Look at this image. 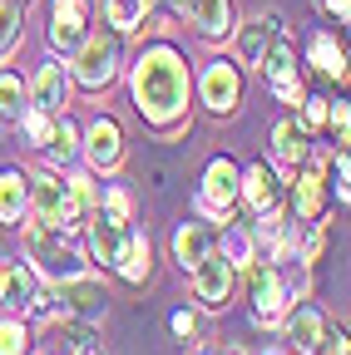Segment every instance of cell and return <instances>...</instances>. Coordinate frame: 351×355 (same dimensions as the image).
I'll return each instance as SVG.
<instances>
[{
	"label": "cell",
	"instance_id": "cell-1",
	"mask_svg": "<svg viewBox=\"0 0 351 355\" xmlns=\"http://www.w3.org/2000/svg\"><path fill=\"white\" fill-rule=\"evenodd\" d=\"M134 109L154 128H173L183 119V109H188V64L173 55L168 44L144 50V60L134 64Z\"/></svg>",
	"mask_w": 351,
	"mask_h": 355
},
{
	"label": "cell",
	"instance_id": "cell-2",
	"mask_svg": "<svg viewBox=\"0 0 351 355\" xmlns=\"http://www.w3.org/2000/svg\"><path fill=\"white\" fill-rule=\"evenodd\" d=\"M30 207L40 222H50V227H74V217L84 207L74 178H55V173H40L35 188H30Z\"/></svg>",
	"mask_w": 351,
	"mask_h": 355
},
{
	"label": "cell",
	"instance_id": "cell-3",
	"mask_svg": "<svg viewBox=\"0 0 351 355\" xmlns=\"http://www.w3.org/2000/svg\"><path fill=\"white\" fill-rule=\"evenodd\" d=\"M25 252L35 257V266L45 277L65 282V277H79V252L65 242V227H50V222H35L25 232Z\"/></svg>",
	"mask_w": 351,
	"mask_h": 355
},
{
	"label": "cell",
	"instance_id": "cell-4",
	"mask_svg": "<svg viewBox=\"0 0 351 355\" xmlns=\"http://www.w3.org/2000/svg\"><path fill=\"white\" fill-rule=\"evenodd\" d=\"M119 74V40L114 35H84L74 50V79L84 89H104Z\"/></svg>",
	"mask_w": 351,
	"mask_h": 355
},
{
	"label": "cell",
	"instance_id": "cell-5",
	"mask_svg": "<svg viewBox=\"0 0 351 355\" xmlns=\"http://www.w3.org/2000/svg\"><path fill=\"white\" fill-rule=\"evenodd\" d=\"M193 291H198V301H203L208 311L228 306V296H233V261H228L223 252H208V257L193 266Z\"/></svg>",
	"mask_w": 351,
	"mask_h": 355
},
{
	"label": "cell",
	"instance_id": "cell-6",
	"mask_svg": "<svg viewBox=\"0 0 351 355\" xmlns=\"http://www.w3.org/2000/svg\"><path fill=\"white\" fill-rule=\"evenodd\" d=\"M238 99H243L238 64H228V60H213V64L203 69V104H208L213 114H228V109H238Z\"/></svg>",
	"mask_w": 351,
	"mask_h": 355
},
{
	"label": "cell",
	"instance_id": "cell-7",
	"mask_svg": "<svg viewBox=\"0 0 351 355\" xmlns=\"http://www.w3.org/2000/svg\"><path fill=\"white\" fill-rule=\"evenodd\" d=\"M257 69H268V84L277 89V99L287 104H302V79H297V55H292V44L287 40H272V50L262 55Z\"/></svg>",
	"mask_w": 351,
	"mask_h": 355
},
{
	"label": "cell",
	"instance_id": "cell-8",
	"mask_svg": "<svg viewBox=\"0 0 351 355\" xmlns=\"http://www.w3.org/2000/svg\"><path fill=\"white\" fill-rule=\"evenodd\" d=\"M238 168L228 163V158H213L208 163V173H203V207L213 212V217H228V207L238 202Z\"/></svg>",
	"mask_w": 351,
	"mask_h": 355
},
{
	"label": "cell",
	"instance_id": "cell-9",
	"mask_svg": "<svg viewBox=\"0 0 351 355\" xmlns=\"http://www.w3.org/2000/svg\"><path fill=\"white\" fill-rule=\"evenodd\" d=\"M84 20H90V6H84V0H55L50 44H55V50H79V40H84Z\"/></svg>",
	"mask_w": 351,
	"mask_h": 355
},
{
	"label": "cell",
	"instance_id": "cell-10",
	"mask_svg": "<svg viewBox=\"0 0 351 355\" xmlns=\"http://www.w3.org/2000/svg\"><path fill=\"white\" fill-rule=\"evenodd\" d=\"M272 40H282V20H277V15L247 20V25L238 30V55H243V64H262V55L272 50Z\"/></svg>",
	"mask_w": 351,
	"mask_h": 355
},
{
	"label": "cell",
	"instance_id": "cell-11",
	"mask_svg": "<svg viewBox=\"0 0 351 355\" xmlns=\"http://www.w3.org/2000/svg\"><path fill=\"white\" fill-rule=\"evenodd\" d=\"M282 306H287L282 277L272 272V266H257V272H252V311H257V321H277Z\"/></svg>",
	"mask_w": 351,
	"mask_h": 355
},
{
	"label": "cell",
	"instance_id": "cell-12",
	"mask_svg": "<svg viewBox=\"0 0 351 355\" xmlns=\"http://www.w3.org/2000/svg\"><path fill=\"white\" fill-rule=\"evenodd\" d=\"M60 301H65V311H74V316H99L109 296H104V286L90 282V277H65V282H60Z\"/></svg>",
	"mask_w": 351,
	"mask_h": 355
},
{
	"label": "cell",
	"instance_id": "cell-13",
	"mask_svg": "<svg viewBox=\"0 0 351 355\" xmlns=\"http://www.w3.org/2000/svg\"><path fill=\"white\" fill-rule=\"evenodd\" d=\"M238 193H247V202H252V212H272L277 207V173L272 168H247L243 178H238Z\"/></svg>",
	"mask_w": 351,
	"mask_h": 355
},
{
	"label": "cell",
	"instance_id": "cell-14",
	"mask_svg": "<svg viewBox=\"0 0 351 355\" xmlns=\"http://www.w3.org/2000/svg\"><path fill=\"white\" fill-rule=\"evenodd\" d=\"M183 10L203 35H228L233 30V6L228 0H183Z\"/></svg>",
	"mask_w": 351,
	"mask_h": 355
},
{
	"label": "cell",
	"instance_id": "cell-15",
	"mask_svg": "<svg viewBox=\"0 0 351 355\" xmlns=\"http://www.w3.org/2000/svg\"><path fill=\"white\" fill-rule=\"evenodd\" d=\"M119 153H124L119 123H114V119H99V123L90 128V163H95V168H114Z\"/></svg>",
	"mask_w": 351,
	"mask_h": 355
},
{
	"label": "cell",
	"instance_id": "cell-16",
	"mask_svg": "<svg viewBox=\"0 0 351 355\" xmlns=\"http://www.w3.org/2000/svg\"><path fill=\"white\" fill-rule=\"evenodd\" d=\"M30 104L45 109V114H55V109L65 104V69H60V64H45V69L35 74V84H30Z\"/></svg>",
	"mask_w": 351,
	"mask_h": 355
},
{
	"label": "cell",
	"instance_id": "cell-17",
	"mask_svg": "<svg viewBox=\"0 0 351 355\" xmlns=\"http://www.w3.org/2000/svg\"><path fill=\"white\" fill-rule=\"evenodd\" d=\"M208 252H213L208 227H198V222H183V227H179V237H173V257H179V266H198Z\"/></svg>",
	"mask_w": 351,
	"mask_h": 355
},
{
	"label": "cell",
	"instance_id": "cell-18",
	"mask_svg": "<svg viewBox=\"0 0 351 355\" xmlns=\"http://www.w3.org/2000/svg\"><path fill=\"white\" fill-rule=\"evenodd\" d=\"M124 237H129V232H124V222H114V217H104V212H99V222L90 227V252H95V261H104V266H109V261L119 257Z\"/></svg>",
	"mask_w": 351,
	"mask_h": 355
},
{
	"label": "cell",
	"instance_id": "cell-19",
	"mask_svg": "<svg viewBox=\"0 0 351 355\" xmlns=\"http://www.w3.org/2000/svg\"><path fill=\"white\" fill-rule=\"evenodd\" d=\"M312 64L327 74V79H346V55H341V44H336V35H312Z\"/></svg>",
	"mask_w": 351,
	"mask_h": 355
},
{
	"label": "cell",
	"instance_id": "cell-20",
	"mask_svg": "<svg viewBox=\"0 0 351 355\" xmlns=\"http://www.w3.org/2000/svg\"><path fill=\"white\" fill-rule=\"evenodd\" d=\"M25 202H30L25 178L20 173H0V222H20L25 217Z\"/></svg>",
	"mask_w": 351,
	"mask_h": 355
},
{
	"label": "cell",
	"instance_id": "cell-21",
	"mask_svg": "<svg viewBox=\"0 0 351 355\" xmlns=\"http://www.w3.org/2000/svg\"><path fill=\"white\" fill-rule=\"evenodd\" d=\"M119 272L129 277V282H144L149 277V242L144 237H124V247H119Z\"/></svg>",
	"mask_w": 351,
	"mask_h": 355
},
{
	"label": "cell",
	"instance_id": "cell-22",
	"mask_svg": "<svg viewBox=\"0 0 351 355\" xmlns=\"http://www.w3.org/2000/svg\"><path fill=\"white\" fill-rule=\"evenodd\" d=\"M35 296V277L25 272L20 261H6V282H0V301L6 306H25Z\"/></svg>",
	"mask_w": 351,
	"mask_h": 355
},
{
	"label": "cell",
	"instance_id": "cell-23",
	"mask_svg": "<svg viewBox=\"0 0 351 355\" xmlns=\"http://www.w3.org/2000/svg\"><path fill=\"white\" fill-rule=\"evenodd\" d=\"M272 144H277V158H282V163H302V158H307V128H302L297 119H287V123H277Z\"/></svg>",
	"mask_w": 351,
	"mask_h": 355
},
{
	"label": "cell",
	"instance_id": "cell-24",
	"mask_svg": "<svg viewBox=\"0 0 351 355\" xmlns=\"http://www.w3.org/2000/svg\"><path fill=\"white\" fill-rule=\"evenodd\" d=\"M317 336H322V316H317V311H292V316H287V340L292 345H302V350H312L317 345Z\"/></svg>",
	"mask_w": 351,
	"mask_h": 355
},
{
	"label": "cell",
	"instance_id": "cell-25",
	"mask_svg": "<svg viewBox=\"0 0 351 355\" xmlns=\"http://www.w3.org/2000/svg\"><path fill=\"white\" fill-rule=\"evenodd\" d=\"M144 10H149V0H104V15L114 30H139Z\"/></svg>",
	"mask_w": 351,
	"mask_h": 355
},
{
	"label": "cell",
	"instance_id": "cell-26",
	"mask_svg": "<svg viewBox=\"0 0 351 355\" xmlns=\"http://www.w3.org/2000/svg\"><path fill=\"white\" fill-rule=\"evenodd\" d=\"M292 207H297V217H317V207H322V178H317V173H302V178H297Z\"/></svg>",
	"mask_w": 351,
	"mask_h": 355
},
{
	"label": "cell",
	"instance_id": "cell-27",
	"mask_svg": "<svg viewBox=\"0 0 351 355\" xmlns=\"http://www.w3.org/2000/svg\"><path fill=\"white\" fill-rule=\"evenodd\" d=\"M20 40V0H0V60L15 50Z\"/></svg>",
	"mask_w": 351,
	"mask_h": 355
},
{
	"label": "cell",
	"instance_id": "cell-28",
	"mask_svg": "<svg viewBox=\"0 0 351 355\" xmlns=\"http://www.w3.org/2000/svg\"><path fill=\"white\" fill-rule=\"evenodd\" d=\"M0 114H6V119L25 114V84L15 74H0Z\"/></svg>",
	"mask_w": 351,
	"mask_h": 355
},
{
	"label": "cell",
	"instance_id": "cell-29",
	"mask_svg": "<svg viewBox=\"0 0 351 355\" xmlns=\"http://www.w3.org/2000/svg\"><path fill=\"white\" fill-rule=\"evenodd\" d=\"M25 350H30L25 326L20 321H6V326H0V355H25Z\"/></svg>",
	"mask_w": 351,
	"mask_h": 355
},
{
	"label": "cell",
	"instance_id": "cell-30",
	"mask_svg": "<svg viewBox=\"0 0 351 355\" xmlns=\"http://www.w3.org/2000/svg\"><path fill=\"white\" fill-rule=\"evenodd\" d=\"M25 133H30L35 144H50V139H55V123H50V114H45V109L25 114Z\"/></svg>",
	"mask_w": 351,
	"mask_h": 355
},
{
	"label": "cell",
	"instance_id": "cell-31",
	"mask_svg": "<svg viewBox=\"0 0 351 355\" xmlns=\"http://www.w3.org/2000/svg\"><path fill=\"white\" fill-rule=\"evenodd\" d=\"M74 144H79V133H74V123H70V119H65V123H55V139H50L55 158H70V153H74Z\"/></svg>",
	"mask_w": 351,
	"mask_h": 355
},
{
	"label": "cell",
	"instance_id": "cell-32",
	"mask_svg": "<svg viewBox=\"0 0 351 355\" xmlns=\"http://www.w3.org/2000/svg\"><path fill=\"white\" fill-rule=\"evenodd\" d=\"M312 350H317V355H346V336L322 326V336H317V345H312Z\"/></svg>",
	"mask_w": 351,
	"mask_h": 355
},
{
	"label": "cell",
	"instance_id": "cell-33",
	"mask_svg": "<svg viewBox=\"0 0 351 355\" xmlns=\"http://www.w3.org/2000/svg\"><path fill=\"white\" fill-rule=\"evenodd\" d=\"M129 212H134L129 193H124V188H114V193H109V212H104V217H114V222H129Z\"/></svg>",
	"mask_w": 351,
	"mask_h": 355
},
{
	"label": "cell",
	"instance_id": "cell-34",
	"mask_svg": "<svg viewBox=\"0 0 351 355\" xmlns=\"http://www.w3.org/2000/svg\"><path fill=\"white\" fill-rule=\"evenodd\" d=\"M327 104H332V99H327ZM327 123L336 128V139L346 144V104H332V109H327Z\"/></svg>",
	"mask_w": 351,
	"mask_h": 355
},
{
	"label": "cell",
	"instance_id": "cell-35",
	"mask_svg": "<svg viewBox=\"0 0 351 355\" xmlns=\"http://www.w3.org/2000/svg\"><path fill=\"white\" fill-rule=\"evenodd\" d=\"M332 188H336V198H341V202L351 198V193H346V158H336V163H332Z\"/></svg>",
	"mask_w": 351,
	"mask_h": 355
},
{
	"label": "cell",
	"instance_id": "cell-36",
	"mask_svg": "<svg viewBox=\"0 0 351 355\" xmlns=\"http://www.w3.org/2000/svg\"><path fill=\"white\" fill-rule=\"evenodd\" d=\"M307 119H312V123H327V99H312V104H307Z\"/></svg>",
	"mask_w": 351,
	"mask_h": 355
},
{
	"label": "cell",
	"instance_id": "cell-37",
	"mask_svg": "<svg viewBox=\"0 0 351 355\" xmlns=\"http://www.w3.org/2000/svg\"><path fill=\"white\" fill-rule=\"evenodd\" d=\"M173 331H179V336H193V316H188V311H179V316H173Z\"/></svg>",
	"mask_w": 351,
	"mask_h": 355
},
{
	"label": "cell",
	"instance_id": "cell-38",
	"mask_svg": "<svg viewBox=\"0 0 351 355\" xmlns=\"http://www.w3.org/2000/svg\"><path fill=\"white\" fill-rule=\"evenodd\" d=\"M327 10H332V15H341V20H346V10H351V0H327Z\"/></svg>",
	"mask_w": 351,
	"mask_h": 355
},
{
	"label": "cell",
	"instance_id": "cell-39",
	"mask_svg": "<svg viewBox=\"0 0 351 355\" xmlns=\"http://www.w3.org/2000/svg\"><path fill=\"white\" fill-rule=\"evenodd\" d=\"M168 6H173V10H183V0H168Z\"/></svg>",
	"mask_w": 351,
	"mask_h": 355
},
{
	"label": "cell",
	"instance_id": "cell-40",
	"mask_svg": "<svg viewBox=\"0 0 351 355\" xmlns=\"http://www.w3.org/2000/svg\"><path fill=\"white\" fill-rule=\"evenodd\" d=\"M0 282H6V261H0Z\"/></svg>",
	"mask_w": 351,
	"mask_h": 355
},
{
	"label": "cell",
	"instance_id": "cell-41",
	"mask_svg": "<svg viewBox=\"0 0 351 355\" xmlns=\"http://www.w3.org/2000/svg\"><path fill=\"white\" fill-rule=\"evenodd\" d=\"M268 355H287V350H268Z\"/></svg>",
	"mask_w": 351,
	"mask_h": 355
}]
</instances>
